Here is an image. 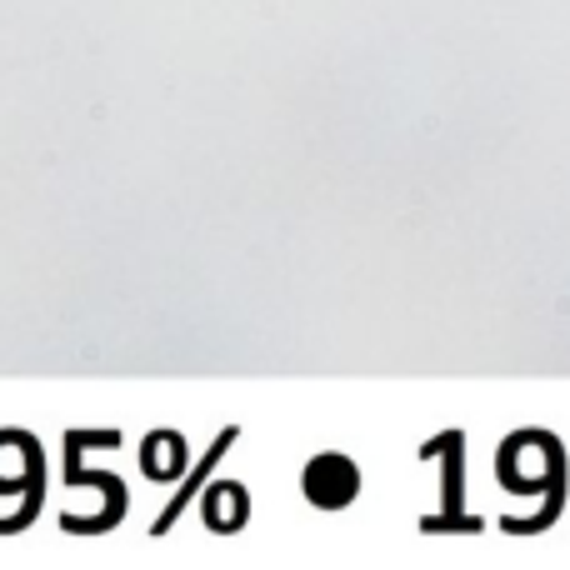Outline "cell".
<instances>
[{"mask_svg": "<svg viewBox=\"0 0 570 570\" xmlns=\"http://www.w3.org/2000/svg\"><path fill=\"white\" fill-rule=\"evenodd\" d=\"M240 441V431H236V425H226V431H220L216 435V441H210V451L206 455H200V465H190V481L186 485H180V491L176 495H170V505H166V511H160L156 515V521H150V535H166L170 531V525H176L180 521V515H186L190 511V501H196V495H200V485H206L210 481V471H216V465L220 461H226V451H230V445H236Z\"/></svg>", "mask_w": 570, "mask_h": 570, "instance_id": "cell-2", "label": "cell"}, {"mask_svg": "<svg viewBox=\"0 0 570 570\" xmlns=\"http://www.w3.org/2000/svg\"><path fill=\"white\" fill-rule=\"evenodd\" d=\"M305 501L315 511H345V505L361 495V471H355L351 455H315L301 475Z\"/></svg>", "mask_w": 570, "mask_h": 570, "instance_id": "cell-1", "label": "cell"}, {"mask_svg": "<svg viewBox=\"0 0 570 570\" xmlns=\"http://www.w3.org/2000/svg\"><path fill=\"white\" fill-rule=\"evenodd\" d=\"M80 451H86V431H70V435H66V481H70V485H96V491H106L110 505L126 515V505H130L126 485H120L110 471H90V465L80 461Z\"/></svg>", "mask_w": 570, "mask_h": 570, "instance_id": "cell-6", "label": "cell"}, {"mask_svg": "<svg viewBox=\"0 0 570 570\" xmlns=\"http://www.w3.org/2000/svg\"><path fill=\"white\" fill-rule=\"evenodd\" d=\"M20 481H26V505H20L16 515H0V535L26 531V525L40 515V505H46V455H40L36 435L20 441Z\"/></svg>", "mask_w": 570, "mask_h": 570, "instance_id": "cell-3", "label": "cell"}, {"mask_svg": "<svg viewBox=\"0 0 570 570\" xmlns=\"http://www.w3.org/2000/svg\"><path fill=\"white\" fill-rule=\"evenodd\" d=\"M200 511H206V525L216 535H236L240 525H246V515H250V495H246V485L220 481V485H210V491L200 495Z\"/></svg>", "mask_w": 570, "mask_h": 570, "instance_id": "cell-5", "label": "cell"}, {"mask_svg": "<svg viewBox=\"0 0 570 570\" xmlns=\"http://www.w3.org/2000/svg\"><path fill=\"white\" fill-rule=\"evenodd\" d=\"M140 471H146L150 481H176V475L186 471V441H180L176 431H156L146 441V451H140Z\"/></svg>", "mask_w": 570, "mask_h": 570, "instance_id": "cell-7", "label": "cell"}, {"mask_svg": "<svg viewBox=\"0 0 570 570\" xmlns=\"http://www.w3.org/2000/svg\"><path fill=\"white\" fill-rule=\"evenodd\" d=\"M441 445L451 451V461H445V515H425L421 531H475V521L461 515V445H465V435L451 431V435H441Z\"/></svg>", "mask_w": 570, "mask_h": 570, "instance_id": "cell-4", "label": "cell"}]
</instances>
